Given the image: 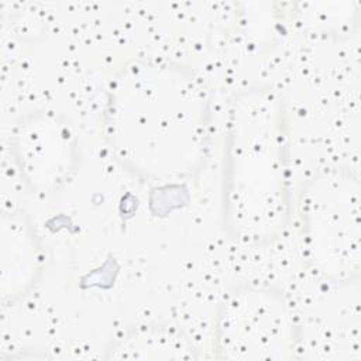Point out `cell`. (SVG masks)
<instances>
[{
  "instance_id": "obj_1",
  "label": "cell",
  "mask_w": 361,
  "mask_h": 361,
  "mask_svg": "<svg viewBox=\"0 0 361 361\" xmlns=\"http://www.w3.org/2000/svg\"><path fill=\"white\" fill-rule=\"evenodd\" d=\"M110 142L126 166L154 180L199 168L207 138L204 96L178 66L135 63L116 79L107 104Z\"/></svg>"
},
{
  "instance_id": "obj_2",
  "label": "cell",
  "mask_w": 361,
  "mask_h": 361,
  "mask_svg": "<svg viewBox=\"0 0 361 361\" xmlns=\"http://www.w3.org/2000/svg\"><path fill=\"white\" fill-rule=\"evenodd\" d=\"M283 116L268 92L241 96L231 114L226 207L230 226L241 237L275 234L288 213Z\"/></svg>"
},
{
  "instance_id": "obj_3",
  "label": "cell",
  "mask_w": 361,
  "mask_h": 361,
  "mask_svg": "<svg viewBox=\"0 0 361 361\" xmlns=\"http://www.w3.org/2000/svg\"><path fill=\"white\" fill-rule=\"evenodd\" d=\"M309 259L326 276L341 281L360 269V188L355 178L326 172L314 178L302 200Z\"/></svg>"
},
{
  "instance_id": "obj_4",
  "label": "cell",
  "mask_w": 361,
  "mask_h": 361,
  "mask_svg": "<svg viewBox=\"0 0 361 361\" xmlns=\"http://www.w3.org/2000/svg\"><path fill=\"white\" fill-rule=\"evenodd\" d=\"M293 336L292 314L282 298L271 290H238L220 312L217 341L224 358H288Z\"/></svg>"
},
{
  "instance_id": "obj_5",
  "label": "cell",
  "mask_w": 361,
  "mask_h": 361,
  "mask_svg": "<svg viewBox=\"0 0 361 361\" xmlns=\"http://www.w3.org/2000/svg\"><path fill=\"white\" fill-rule=\"evenodd\" d=\"M18 134V158L30 178L41 185L59 180L69 166L71 144L68 134L54 123L34 121Z\"/></svg>"
},
{
  "instance_id": "obj_6",
  "label": "cell",
  "mask_w": 361,
  "mask_h": 361,
  "mask_svg": "<svg viewBox=\"0 0 361 361\" xmlns=\"http://www.w3.org/2000/svg\"><path fill=\"white\" fill-rule=\"evenodd\" d=\"M38 259L34 241L27 228L17 220L1 227V290L18 295L31 282Z\"/></svg>"
}]
</instances>
